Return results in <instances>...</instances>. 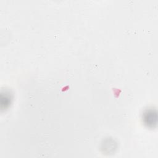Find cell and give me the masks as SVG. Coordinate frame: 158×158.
Segmentation results:
<instances>
[{
	"instance_id": "obj_1",
	"label": "cell",
	"mask_w": 158,
	"mask_h": 158,
	"mask_svg": "<svg viewBox=\"0 0 158 158\" xmlns=\"http://www.w3.org/2000/svg\"><path fill=\"white\" fill-rule=\"evenodd\" d=\"M145 115H144V121H145V123L148 124L149 126L150 125H153V124L156 123V116L154 117V114L152 111H150V112H148L146 113H145Z\"/></svg>"
}]
</instances>
